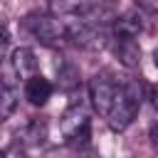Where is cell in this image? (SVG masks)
Wrapping results in <instances>:
<instances>
[{
    "instance_id": "obj_1",
    "label": "cell",
    "mask_w": 158,
    "mask_h": 158,
    "mask_svg": "<svg viewBox=\"0 0 158 158\" xmlns=\"http://www.w3.org/2000/svg\"><path fill=\"white\" fill-rule=\"evenodd\" d=\"M138 109H141V86H138V81H133V79L121 81L116 86L114 101L106 111V121L114 131H126L133 123Z\"/></svg>"
},
{
    "instance_id": "obj_10",
    "label": "cell",
    "mask_w": 158,
    "mask_h": 158,
    "mask_svg": "<svg viewBox=\"0 0 158 158\" xmlns=\"http://www.w3.org/2000/svg\"><path fill=\"white\" fill-rule=\"evenodd\" d=\"M89 0H49V12L57 17H67V15H84Z\"/></svg>"
},
{
    "instance_id": "obj_4",
    "label": "cell",
    "mask_w": 158,
    "mask_h": 158,
    "mask_svg": "<svg viewBox=\"0 0 158 158\" xmlns=\"http://www.w3.org/2000/svg\"><path fill=\"white\" fill-rule=\"evenodd\" d=\"M59 131H62V138L72 146L86 143L91 136V118H89L86 109L84 106H69L59 118Z\"/></svg>"
},
{
    "instance_id": "obj_11",
    "label": "cell",
    "mask_w": 158,
    "mask_h": 158,
    "mask_svg": "<svg viewBox=\"0 0 158 158\" xmlns=\"http://www.w3.org/2000/svg\"><path fill=\"white\" fill-rule=\"evenodd\" d=\"M79 81H81V77H79V67H74L72 62H64V64L57 69V86H59L62 91H72V89H77Z\"/></svg>"
},
{
    "instance_id": "obj_7",
    "label": "cell",
    "mask_w": 158,
    "mask_h": 158,
    "mask_svg": "<svg viewBox=\"0 0 158 158\" xmlns=\"http://www.w3.org/2000/svg\"><path fill=\"white\" fill-rule=\"evenodd\" d=\"M143 32V20L138 12H123L111 20V35L114 37H138Z\"/></svg>"
},
{
    "instance_id": "obj_9",
    "label": "cell",
    "mask_w": 158,
    "mask_h": 158,
    "mask_svg": "<svg viewBox=\"0 0 158 158\" xmlns=\"http://www.w3.org/2000/svg\"><path fill=\"white\" fill-rule=\"evenodd\" d=\"M12 67H15V72L20 77L27 79L30 74H35L40 69V62H37V57H35V52L30 47H20V49L12 52Z\"/></svg>"
},
{
    "instance_id": "obj_5",
    "label": "cell",
    "mask_w": 158,
    "mask_h": 158,
    "mask_svg": "<svg viewBox=\"0 0 158 158\" xmlns=\"http://www.w3.org/2000/svg\"><path fill=\"white\" fill-rule=\"evenodd\" d=\"M116 86H118V81L109 72H99V74L91 77V81H89V96H91V106L101 116H106V111H109V106L114 101Z\"/></svg>"
},
{
    "instance_id": "obj_2",
    "label": "cell",
    "mask_w": 158,
    "mask_h": 158,
    "mask_svg": "<svg viewBox=\"0 0 158 158\" xmlns=\"http://www.w3.org/2000/svg\"><path fill=\"white\" fill-rule=\"evenodd\" d=\"M22 30L32 40H37L40 44L52 47V49H57V47H62L67 42V25H62L57 20V15H52V12L49 15H44V12H30V15H25Z\"/></svg>"
},
{
    "instance_id": "obj_3",
    "label": "cell",
    "mask_w": 158,
    "mask_h": 158,
    "mask_svg": "<svg viewBox=\"0 0 158 158\" xmlns=\"http://www.w3.org/2000/svg\"><path fill=\"white\" fill-rule=\"evenodd\" d=\"M67 40L86 52H101L111 42V30L104 22H91L81 17L74 25H67Z\"/></svg>"
},
{
    "instance_id": "obj_14",
    "label": "cell",
    "mask_w": 158,
    "mask_h": 158,
    "mask_svg": "<svg viewBox=\"0 0 158 158\" xmlns=\"http://www.w3.org/2000/svg\"><path fill=\"white\" fill-rule=\"evenodd\" d=\"M7 49H10V32H7L5 25H0V64H2L5 54H7Z\"/></svg>"
},
{
    "instance_id": "obj_12",
    "label": "cell",
    "mask_w": 158,
    "mask_h": 158,
    "mask_svg": "<svg viewBox=\"0 0 158 158\" xmlns=\"http://www.w3.org/2000/svg\"><path fill=\"white\" fill-rule=\"evenodd\" d=\"M17 106V94L10 84H5L0 79V116H10Z\"/></svg>"
},
{
    "instance_id": "obj_13",
    "label": "cell",
    "mask_w": 158,
    "mask_h": 158,
    "mask_svg": "<svg viewBox=\"0 0 158 158\" xmlns=\"http://www.w3.org/2000/svg\"><path fill=\"white\" fill-rule=\"evenodd\" d=\"M25 138H27L30 143H35V146H42L44 138H47V123L40 121V118L30 121V123H27V131H25Z\"/></svg>"
},
{
    "instance_id": "obj_6",
    "label": "cell",
    "mask_w": 158,
    "mask_h": 158,
    "mask_svg": "<svg viewBox=\"0 0 158 158\" xmlns=\"http://www.w3.org/2000/svg\"><path fill=\"white\" fill-rule=\"evenodd\" d=\"M52 91H54L52 81L44 79L40 72H35V74H30V77L25 79V99H27L32 106H44V104L49 101Z\"/></svg>"
},
{
    "instance_id": "obj_8",
    "label": "cell",
    "mask_w": 158,
    "mask_h": 158,
    "mask_svg": "<svg viewBox=\"0 0 158 158\" xmlns=\"http://www.w3.org/2000/svg\"><path fill=\"white\" fill-rule=\"evenodd\" d=\"M114 52H116V59L128 69L138 67V62H141V47L133 37H116Z\"/></svg>"
},
{
    "instance_id": "obj_15",
    "label": "cell",
    "mask_w": 158,
    "mask_h": 158,
    "mask_svg": "<svg viewBox=\"0 0 158 158\" xmlns=\"http://www.w3.org/2000/svg\"><path fill=\"white\" fill-rule=\"evenodd\" d=\"M136 2V7H141L143 12H158V0H133Z\"/></svg>"
},
{
    "instance_id": "obj_17",
    "label": "cell",
    "mask_w": 158,
    "mask_h": 158,
    "mask_svg": "<svg viewBox=\"0 0 158 158\" xmlns=\"http://www.w3.org/2000/svg\"><path fill=\"white\" fill-rule=\"evenodd\" d=\"M153 64H156V67H158V47H156V49H153Z\"/></svg>"
},
{
    "instance_id": "obj_16",
    "label": "cell",
    "mask_w": 158,
    "mask_h": 158,
    "mask_svg": "<svg viewBox=\"0 0 158 158\" xmlns=\"http://www.w3.org/2000/svg\"><path fill=\"white\" fill-rule=\"evenodd\" d=\"M151 101H153V106L158 109V84H153V89H151Z\"/></svg>"
}]
</instances>
